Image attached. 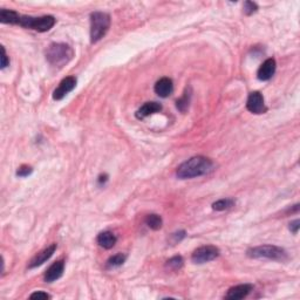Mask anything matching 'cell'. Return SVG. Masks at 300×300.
I'll use <instances>...</instances> for the list:
<instances>
[{"label":"cell","mask_w":300,"mask_h":300,"mask_svg":"<svg viewBox=\"0 0 300 300\" xmlns=\"http://www.w3.org/2000/svg\"><path fill=\"white\" fill-rule=\"evenodd\" d=\"M215 164L205 156H194L180 165L176 170V176L180 180L195 179L203 176L214 170Z\"/></svg>","instance_id":"1"},{"label":"cell","mask_w":300,"mask_h":300,"mask_svg":"<svg viewBox=\"0 0 300 300\" xmlns=\"http://www.w3.org/2000/svg\"><path fill=\"white\" fill-rule=\"evenodd\" d=\"M73 57H74V49L67 43H51L46 51V59L49 65L54 67H63L73 59Z\"/></svg>","instance_id":"2"},{"label":"cell","mask_w":300,"mask_h":300,"mask_svg":"<svg viewBox=\"0 0 300 300\" xmlns=\"http://www.w3.org/2000/svg\"><path fill=\"white\" fill-rule=\"evenodd\" d=\"M246 256L253 259H270L276 261H285L288 258L287 252L282 247L276 245H260L251 247L246 251Z\"/></svg>","instance_id":"3"},{"label":"cell","mask_w":300,"mask_h":300,"mask_svg":"<svg viewBox=\"0 0 300 300\" xmlns=\"http://www.w3.org/2000/svg\"><path fill=\"white\" fill-rule=\"evenodd\" d=\"M110 27V17L104 12L90 14V42L96 43L106 36Z\"/></svg>","instance_id":"4"},{"label":"cell","mask_w":300,"mask_h":300,"mask_svg":"<svg viewBox=\"0 0 300 300\" xmlns=\"http://www.w3.org/2000/svg\"><path fill=\"white\" fill-rule=\"evenodd\" d=\"M57 19L53 16H43L39 17V18H34V17H27L21 16L20 14L18 19L19 26H22L25 28H30V30H34L38 32H47L51 28L54 27Z\"/></svg>","instance_id":"5"},{"label":"cell","mask_w":300,"mask_h":300,"mask_svg":"<svg viewBox=\"0 0 300 300\" xmlns=\"http://www.w3.org/2000/svg\"><path fill=\"white\" fill-rule=\"evenodd\" d=\"M220 255V249L214 245H205L198 247L191 255V260L195 264H205L215 260Z\"/></svg>","instance_id":"6"},{"label":"cell","mask_w":300,"mask_h":300,"mask_svg":"<svg viewBox=\"0 0 300 300\" xmlns=\"http://www.w3.org/2000/svg\"><path fill=\"white\" fill-rule=\"evenodd\" d=\"M77 87V78L75 77H67L61 80L59 86L54 89L53 99L55 101L62 100L65 96L71 93L73 89Z\"/></svg>","instance_id":"7"},{"label":"cell","mask_w":300,"mask_h":300,"mask_svg":"<svg viewBox=\"0 0 300 300\" xmlns=\"http://www.w3.org/2000/svg\"><path fill=\"white\" fill-rule=\"evenodd\" d=\"M246 108L252 114H263L265 110H266V108H265L264 96L259 92L250 93L246 101Z\"/></svg>","instance_id":"8"},{"label":"cell","mask_w":300,"mask_h":300,"mask_svg":"<svg viewBox=\"0 0 300 300\" xmlns=\"http://www.w3.org/2000/svg\"><path fill=\"white\" fill-rule=\"evenodd\" d=\"M55 250H57V244H51V245L46 247V249H43L42 251H40L38 255L32 258L30 264H28V269H36V267L46 263V261L54 255Z\"/></svg>","instance_id":"9"},{"label":"cell","mask_w":300,"mask_h":300,"mask_svg":"<svg viewBox=\"0 0 300 300\" xmlns=\"http://www.w3.org/2000/svg\"><path fill=\"white\" fill-rule=\"evenodd\" d=\"M252 290H253V286L251 284L237 285V286H234L230 288L224 298L229 299V300L244 299V298H246L250 293H251Z\"/></svg>","instance_id":"10"},{"label":"cell","mask_w":300,"mask_h":300,"mask_svg":"<svg viewBox=\"0 0 300 300\" xmlns=\"http://www.w3.org/2000/svg\"><path fill=\"white\" fill-rule=\"evenodd\" d=\"M277 68V63L276 60L270 58V59L265 60L261 66L259 67L258 72H257V78L260 81H269L271 78L275 75Z\"/></svg>","instance_id":"11"},{"label":"cell","mask_w":300,"mask_h":300,"mask_svg":"<svg viewBox=\"0 0 300 300\" xmlns=\"http://www.w3.org/2000/svg\"><path fill=\"white\" fill-rule=\"evenodd\" d=\"M63 271H65V261L63 260H58L55 261L48 267L46 271L43 279L46 282H53L58 279H60L63 275Z\"/></svg>","instance_id":"12"},{"label":"cell","mask_w":300,"mask_h":300,"mask_svg":"<svg viewBox=\"0 0 300 300\" xmlns=\"http://www.w3.org/2000/svg\"><path fill=\"white\" fill-rule=\"evenodd\" d=\"M154 90L160 98L167 99L173 94L174 92V82L171 79L169 78H162L160 79L159 81L155 83V87H154Z\"/></svg>","instance_id":"13"},{"label":"cell","mask_w":300,"mask_h":300,"mask_svg":"<svg viewBox=\"0 0 300 300\" xmlns=\"http://www.w3.org/2000/svg\"><path fill=\"white\" fill-rule=\"evenodd\" d=\"M162 110V106L157 102H145L143 106H141L136 112V118L139 120H142V119H145L147 116H150L155 113H159Z\"/></svg>","instance_id":"14"},{"label":"cell","mask_w":300,"mask_h":300,"mask_svg":"<svg viewBox=\"0 0 300 300\" xmlns=\"http://www.w3.org/2000/svg\"><path fill=\"white\" fill-rule=\"evenodd\" d=\"M96 241L103 249L110 250L115 246L116 241H118V237L112 231H102L98 235Z\"/></svg>","instance_id":"15"},{"label":"cell","mask_w":300,"mask_h":300,"mask_svg":"<svg viewBox=\"0 0 300 300\" xmlns=\"http://www.w3.org/2000/svg\"><path fill=\"white\" fill-rule=\"evenodd\" d=\"M20 14L16 11L12 10H1L0 11V21L2 24H11V25H17L18 24Z\"/></svg>","instance_id":"16"},{"label":"cell","mask_w":300,"mask_h":300,"mask_svg":"<svg viewBox=\"0 0 300 300\" xmlns=\"http://www.w3.org/2000/svg\"><path fill=\"white\" fill-rule=\"evenodd\" d=\"M190 99H191V88L189 87V88L185 89L184 94H183L182 98L176 101L177 109H179L180 112L185 113L189 108V104H190Z\"/></svg>","instance_id":"17"},{"label":"cell","mask_w":300,"mask_h":300,"mask_svg":"<svg viewBox=\"0 0 300 300\" xmlns=\"http://www.w3.org/2000/svg\"><path fill=\"white\" fill-rule=\"evenodd\" d=\"M145 224H147L148 228L157 231V230H160L162 228L163 220L160 215L151 214V215H148L147 218H145Z\"/></svg>","instance_id":"18"},{"label":"cell","mask_w":300,"mask_h":300,"mask_svg":"<svg viewBox=\"0 0 300 300\" xmlns=\"http://www.w3.org/2000/svg\"><path fill=\"white\" fill-rule=\"evenodd\" d=\"M126 259V255H123V253H116V255L112 256V257L107 260V267H108V269H115V267L121 266V265L124 264Z\"/></svg>","instance_id":"19"},{"label":"cell","mask_w":300,"mask_h":300,"mask_svg":"<svg viewBox=\"0 0 300 300\" xmlns=\"http://www.w3.org/2000/svg\"><path fill=\"white\" fill-rule=\"evenodd\" d=\"M235 205V200L231 198H223V200H217L212 204V209L216 211H224L228 210V209L232 208Z\"/></svg>","instance_id":"20"},{"label":"cell","mask_w":300,"mask_h":300,"mask_svg":"<svg viewBox=\"0 0 300 300\" xmlns=\"http://www.w3.org/2000/svg\"><path fill=\"white\" fill-rule=\"evenodd\" d=\"M183 265H184V260H183V258L180 257V256H175V257L167 260V263H165V267L171 271H177V270L182 269Z\"/></svg>","instance_id":"21"},{"label":"cell","mask_w":300,"mask_h":300,"mask_svg":"<svg viewBox=\"0 0 300 300\" xmlns=\"http://www.w3.org/2000/svg\"><path fill=\"white\" fill-rule=\"evenodd\" d=\"M258 11V5L253 1H245L244 2V13L246 16H251Z\"/></svg>","instance_id":"22"},{"label":"cell","mask_w":300,"mask_h":300,"mask_svg":"<svg viewBox=\"0 0 300 300\" xmlns=\"http://www.w3.org/2000/svg\"><path fill=\"white\" fill-rule=\"evenodd\" d=\"M185 236H186V232L184 231V230H180V231H177L171 235L170 241L173 243V245H175V244H179L180 241H182L183 240H184Z\"/></svg>","instance_id":"23"},{"label":"cell","mask_w":300,"mask_h":300,"mask_svg":"<svg viewBox=\"0 0 300 300\" xmlns=\"http://www.w3.org/2000/svg\"><path fill=\"white\" fill-rule=\"evenodd\" d=\"M33 173V169L30 165H21V167L18 168V170H17V176L18 177H27L30 176V175Z\"/></svg>","instance_id":"24"},{"label":"cell","mask_w":300,"mask_h":300,"mask_svg":"<svg viewBox=\"0 0 300 300\" xmlns=\"http://www.w3.org/2000/svg\"><path fill=\"white\" fill-rule=\"evenodd\" d=\"M8 65H10V60L6 54V49L4 46H1V69H5Z\"/></svg>","instance_id":"25"},{"label":"cell","mask_w":300,"mask_h":300,"mask_svg":"<svg viewBox=\"0 0 300 300\" xmlns=\"http://www.w3.org/2000/svg\"><path fill=\"white\" fill-rule=\"evenodd\" d=\"M30 298L31 299H42V300H45V299H51V296H49V294H47V293L39 291V292L32 293L31 296H30Z\"/></svg>","instance_id":"26"},{"label":"cell","mask_w":300,"mask_h":300,"mask_svg":"<svg viewBox=\"0 0 300 300\" xmlns=\"http://www.w3.org/2000/svg\"><path fill=\"white\" fill-rule=\"evenodd\" d=\"M299 228H300V220H293V222H291L290 223V226H288L290 231L292 232V234H294V235L298 234Z\"/></svg>","instance_id":"27"}]
</instances>
